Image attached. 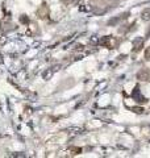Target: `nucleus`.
<instances>
[{"label":"nucleus","instance_id":"f257e3e1","mask_svg":"<svg viewBox=\"0 0 150 158\" xmlns=\"http://www.w3.org/2000/svg\"><path fill=\"white\" fill-rule=\"evenodd\" d=\"M128 16H129V13H128V12H125V13H123V15H119V16H116V17L111 18V20L108 21V26H115V25L120 24V22H121L123 20H125Z\"/></svg>","mask_w":150,"mask_h":158},{"label":"nucleus","instance_id":"f03ea898","mask_svg":"<svg viewBox=\"0 0 150 158\" xmlns=\"http://www.w3.org/2000/svg\"><path fill=\"white\" fill-rule=\"evenodd\" d=\"M144 47V38L142 37H137L133 40V51L138 53L141 49Z\"/></svg>","mask_w":150,"mask_h":158},{"label":"nucleus","instance_id":"7ed1b4c3","mask_svg":"<svg viewBox=\"0 0 150 158\" xmlns=\"http://www.w3.org/2000/svg\"><path fill=\"white\" fill-rule=\"evenodd\" d=\"M37 16H38L40 18H46V17L49 16V7H47L46 4H42V5L38 8V11H37Z\"/></svg>","mask_w":150,"mask_h":158},{"label":"nucleus","instance_id":"20e7f679","mask_svg":"<svg viewBox=\"0 0 150 158\" xmlns=\"http://www.w3.org/2000/svg\"><path fill=\"white\" fill-rule=\"evenodd\" d=\"M99 44H100L101 46H104V47L112 49V47H111V46H112V42H111V37H108V36H105V37H101V38L99 40Z\"/></svg>","mask_w":150,"mask_h":158},{"label":"nucleus","instance_id":"39448f33","mask_svg":"<svg viewBox=\"0 0 150 158\" xmlns=\"http://www.w3.org/2000/svg\"><path fill=\"white\" fill-rule=\"evenodd\" d=\"M137 79L144 80V82H148V80H150V73L146 71V70H141V71L137 74Z\"/></svg>","mask_w":150,"mask_h":158},{"label":"nucleus","instance_id":"423d86ee","mask_svg":"<svg viewBox=\"0 0 150 158\" xmlns=\"http://www.w3.org/2000/svg\"><path fill=\"white\" fill-rule=\"evenodd\" d=\"M141 17H142V20L149 21V20H150V8H146V9H144V11H142Z\"/></svg>","mask_w":150,"mask_h":158},{"label":"nucleus","instance_id":"0eeeda50","mask_svg":"<svg viewBox=\"0 0 150 158\" xmlns=\"http://www.w3.org/2000/svg\"><path fill=\"white\" fill-rule=\"evenodd\" d=\"M53 73H54L53 70H46V71L43 73V75H42V76H43V79H45V80H49V79L51 78Z\"/></svg>","mask_w":150,"mask_h":158},{"label":"nucleus","instance_id":"6e6552de","mask_svg":"<svg viewBox=\"0 0 150 158\" xmlns=\"http://www.w3.org/2000/svg\"><path fill=\"white\" fill-rule=\"evenodd\" d=\"M69 152H71L72 154H79V153H82V148H75V146H71V148L69 149Z\"/></svg>","mask_w":150,"mask_h":158},{"label":"nucleus","instance_id":"1a4fd4ad","mask_svg":"<svg viewBox=\"0 0 150 158\" xmlns=\"http://www.w3.org/2000/svg\"><path fill=\"white\" fill-rule=\"evenodd\" d=\"M132 111L140 115V113H144V111H145V109H144V108H141V107H133V108H132Z\"/></svg>","mask_w":150,"mask_h":158},{"label":"nucleus","instance_id":"9d476101","mask_svg":"<svg viewBox=\"0 0 150 158\" xmlns=\"http://www.w3.org/2000/svg\"><path fill=\"white\" fill-rule=\"evenodd\" d=\"M20 21H21L22 24H28V22H29V17L25 16V15H22V16L20 17Z\"/></svg>","mask_w":150,"mask_h":158},{"label":"nucleus","instance_id":"9b49d317","mask_svg":"<svg viewBox=\"0 0 150 158\" xmlns=\"http://www.w3.org/2000/svg\"><path fill=\"white\" fill-rule=\"evenodd\" d=\"M145 59H146V61H150V46L146 47V50H145Z\"/></svg>","mask_w":150,"mask_h":158},{"label":"nucleus","instance_id":"f8f14e48","mask_svg":"<svg viewBox=\"0 0 150 158\" xmlns=\"http://www.w3.org/2000/svg\"><path fill=\"white\" fill-rule=\"evenodd\" d=\"M78 0H63V4H67V5H71L74 3H76Z\"/></svg>","mask_w":150,"mask_h":158},{"label":"nucleus","instance_id":"ddd939ff","mask_svg":"<svg viewBox=\"0 0 150 158\" xmlns=\"http://www.w3.org/2000/svg\"><path fill=\"white\" fill-rule=\"evenodd\" d=\"M90 42H92V44H96V42H98V38H96V37H92V38L90 40Z\"/></svg>","mask_w":150,"mask_h":158},{"label":"nucleus","instance_id":"4468645a","mask_svg":"<svg viewBox=\"0 0 150 158\" xmlns=\"http://www.w3.org/2000/svg\"><path fill=\"white\" fill-rule=\"evenodd\" d=\"M146 38H150V28H149V30H148V33H146Z\"/></svg>","mask_w":150,"mask_h":158}]
</instances>
